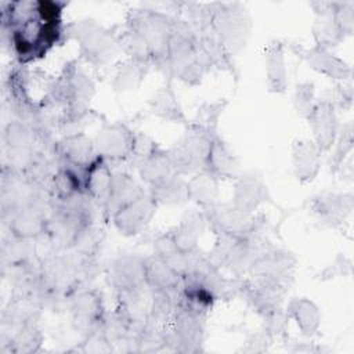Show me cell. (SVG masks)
<instances>
[{
    "mask_svg": "<svg viewBox=\"0 0 354 354\" xmlns=\"http://www.w3.org/2000/svg\"><path fill=\"white\" fill-rule=\"evenodd\" d=\"M64 1L22 0L1 6L3 43L14 51L19 65L39 59L65 37Z\"/></svg>",
    "mask_w": 354,
    "mask_h": 354,
    "instance_id": "6da1fadb",
    "label": "cell"
},
{
    "mask_svg": "<svg viewBox=\"0 0 354 354\" xmlns=\"http://www.w3.org/2000/svg\"><path fill=\"white\" fill-rule=\"evenodd\" d=\"M126 28L140 33L147 40L152 54V65L167 77L173 15L151 8H131L126 17Z\"/></svg>",
    "mask_w": 354,
    "mask_h": 354,
    "instance_id": "7a4b0ae2",
    "label": "cell"
},
{
    "mask_svg": "<svg viewBox=\"0 0 354 354\" xmlns=\"http://www.w3.org/2000/svg\"><path fill=\"white\" fill-rule=\"evenodd\" d=\"M65 37L77 41L80 57L94 66L112 62L122 51L118 35L93 18L68 24L65 26Z\"/></svg>",
    "mask_w": 354,
    "mask_h": 354,
    "instance_id": "3957f363",
    "label": "cell"
},
{
    "mask_svg": "<svg viewBox=\"0 0 354 354\" xmlns=\"http://www.w3.org/2000/svg\"><path fill=\"white\" fill-rule=\"evenodd\" d=\"M217 136H212L189 122L185 126L184 134L167 149L174 173L178 176H192L205 171L210 142Z\"/></svg>",
    "mask_w": 354,
    "mask_h": 354,
    "instance_id": "277c9868",
    "label": "cell"
},
{
    "mask_svg": "<svg viewBox=\"0 0 354 354\" xmlns=\"http://www.w3.org/2000/svg\"><path fill=\"white\" fill-rule=\"evenodd\" d=\"M212 29L227 50L236 55L248 44L252 32V19L242 3H217Z\"/></svg>",
    "mask_w": 354,
    "mask_h": 354,
    "instance_id": "5b68a950",
    "label": "cell"
},
{
    "mask_svg": "<svg viewBox=\"0 0 354 354\" xmlns=\"http://www.w3.org/2000/svg\"><path fill=\"white\" fill-rule=\"evenodd\" d=\"M206 317L177 306L171 319L165 325V346L171 351L198 353L205 339Z\"/></svg>",
    "mask_w": 354,
    "mask_h": 354,
    "instance_id": "8992f818",
    "label": "cell"
},
{
    "mask_svg": "<svg viewBox=\"0 0 354 354\" xmlns=\"http://www.w3.org/2000/svg\"><path fill=\"white\" fill-rule=\"evenodd\" d=\"M51 201V194L36 184L25 173H19L7 167L1 169V217L22 207Z\"/></svg>",
    "mask_w": 354,
    "mask_h": 354,
    "instance_id": "52a82bcc",
    "label": "cell"
},
{
    "mask_svg": "<svg viewBox=\"0 0 354 354\" xmlns=\"http://www.w3.org/2000/svg\"><path fill=\"white\" fill-rule=\"evenodd\" d=\"M207 256L217 268L227 270L234 277L248 274L252 263L257 259L248 236L238 238L231 235H216V242Z\"/></svg>",
    "mask_w": 354,
    "mask_h": 354,
    "instance_id": "ba28073f",
    "label": "cell"
},
{
    "mask_svg": "<svg viewBox=\"0 0 354 354\" xmlns=\"http://www.w3.org/2000/svg\"><path fill=\"white\" fill-rule=\"evenodd\" d=\"M207 227L214 235L246 238L254 231L256 214L236 209L232 203H213L202 209Z\"/></svg>",
    "mask_w": 354,
    "mask_h": 354,
    "instance_id": "9c48e42d",
    "label": "cell"
},
{
    "mask_svg": "<svg viewBox=\"0 0 354 354\" xmlns=\"http://www.w3.org/2000/svg\"><path fill=\"white\" fill-rule=\"evenodd\" d=\"M68 308L73 328L84 336L97 330L106 315L101 293L91 288H82L75 292L69 297Z\"/></svg>",
    "mask_w": 354,
    "mask_h": 354,
    "instance_id": "30bf717a",
    "label": "cell"
},
{
    "mask_svg": "<svg viewBox=\"0 0 354 354\" xmlns=\"http://www.w3.org/2000/svg\"><path fill=\"white\" fill-rule=\"evenodd\" d=\"M136 133L122 122L104 123L95 134L94 145L98 155L109 165L113 162H126L129 158Z\"/></svg>",
    "mask_w": 354,
    "mask_h": 354,
    "instance_id": "8fae6325",
    "label": "cell"
},
{
    "mask_svg": "<svg viewBox=\"0 0 354 354\" xmlns=\"http://www.w3.org/2000/svg\"><path fill=\"white\" fill-rule=\"evenodd\" d=\"M53 202V201H51ZM51 202H40L15 210L3 218L8 232L26 239L43 238L48 227Z\"/></svg>",
    "mask_w": 354,
    "mask_h": 354,
    "instance_id": "7c38bea8",
    "label": "cell"
},
{
    "mask_svg": "<svg viewBox=\"0 0 354 354\" xmlns=\"http://www.w3.org/2000/svg\"><path fill=\"white\" fill-rule=\"evenodd\" d=\"M354 207L351 192L336 194L324 191L308 201V210L324 227L339 228L350 217Z\"/></svg>",
    "mask_w": 354,
    "mask_h": 354,
    "instance_id": "4fadbf2b",
    "label": "cell"
},
{
    "mask_svg": "<svg viewBox=\"0 0 354 354\" xmlns=\"http://www.w3.org/2000/svg\"><path fill=\"white\" fill-rule=\"evenodd\" d=\"M158 206L159 205L156 201L149 195L148 191H145L136 201L115 213L111 220L120 235L136 236L144 232V230L152 221Z\"/></svg>",
    "mask_w": 354,
    "mask_h": 354,
    "instance_id": "5bb4252c",
    "label": "cell"
},
{
    "mask_svg": "<svg viewBox=\"0 0 354 354\" xmlns=\"http://www.w3.org/2000/svg\"><path fill=\"white\" fill-rule=\"evenodd\" d=\"M289 47L313 71L321 75H325L326 77L344 82V80H348L353 75L351 66L344 59L333 54L330 50H326L318 46L306 48L297 43H290Z\"/></svg>",
    "mask_w": 354,
    "mask_h": 354,
    "instance_id": "9a60e30c",
    "label": "cell"
},
{
    "mask_svg": "<svg viewBox=\"0 0 354 354\" xmlns=\"http://www.w3.org/2000/svg\"><path fill=\"white\" fill-rule=\"evenodd\" d=\"M152 295L153 290L147 285V282L116 292V311L137 332H140L148 321Z\"/></svg>",
    "mask_w": 354,
    "mask_h": 354,
    "instance_id": "2e32d148",
    "label": "cell"
},
{
    "mask_svg": "<svg viewBox=\"0 0 354 354\" xmlns=\"http://www.w3.org/2000/svg\"><path fill=\"white\" fill-rule=\"evenodd\" d=\"M306 119L313 131V141L319 148V151L322 153L330 151L340 126L333 104L326 98L315 101L310 115Z\"/></svg>",
    "mask_w": 354,
    "mask_h": 354,
    "instance_id": "e0dca14e",
    "label": "cell"
},
{
    "mask_svg": "<svg viewBox=\"0 0 354 354\" xmlns=\"http://www.w3.org/2000/svg\"><path fill=\"white\" fill-rule=\"evenodd\" d=\"M231 203L246 213H254L263 203L275 205L263 177L253 171L241 173L235 178Z\"/></svg>",
    "mask_w": 354,
    "mask_h": 354,
    "instance_id": "ac0fdd59",
    "label": "cell"
},
{
    "mask_svg": "<svg viewBox=\"0 0 354 354\" xmlns=\"http://www.w3.org/2000/svg\"><path fill=\"white\" fill-rule=\"evenodd\" d=\"M106 282L115 292L144 283V257L137 254L116 257L106 268Z\"/></svg>",
    "mask_w": 354,
    "mask_h": 354,
    "instance_id": "d6986e66",
    "label": "cell"
},
{
    "mask_svg": "<svg viewBox=\"0 0 354 354\" xmlns=\"http://www.w3.org/2000/svg\"><path fill=\"white\" fill-rule=\"evenodd\" d=\"M57 158L82 169H88L97 162L100 155L95 149L94 140L79 131L62 136L57 141Z\"/></svg>",
    "mask_w": 354,
    "mask_h": 354,
    "instance_id": "ffe728a7",
    "label": "cell"
},
{
    "mask_svg": "<svg viewBox=\"0 0 354 354\" xmlns=\"http://www.w3.org/2000/svg\"><path fill=\"white\" fill-rule=\"evenodd\" d=\"M196 48L198 54L210 71L216 68L218 71H224L231 73L235 79H238L239 73L236 71V65L234 62V55L227 50V47L221 43V40L216 36L213 29H209L205 33L196 35Z\"/></svg>",
    "mask_w": 354,
    "mask_h": 354,
    "instance_id": "44dd1931",
    "label": "cell"
},
{
    "mask_svg": "<svg viewBox=\"0 0 354 354\" xmlns=\"http://www.w3.org/2000/svg\"><path fill=\"white\" fill-rule=\"evenodd\" d=\"M310 6L315 12L313 24L315 46L326 50L339 46L346 39V36L333 19L332 1H311Z\"/></svg>",
    "mask_w": 354,
    "mask_h": 354,
    "instance_id": "7402d4cb",
    "label": "cell"
},
{
    "mask_svg": "<svg viewBox=\"0 0 354 354\" xmlns=\"http://www.w3.org/2000/svg\"><path fill=\"white\" fill-rule=\"evenodd\" d=\"M205 171L214 176L217 180H235L241 174V163L232 148L217 136L209 147L205 162Z\"/></svg>",
    "mask_w": 354,
    "mask_h": 354,
    "instance_id": "603a6c76",
    "label": "cell"
},
{
    "mask_svg": "<svg viewBox=\"0 0 354 354\" xmlns=\"http://www.w3.org/2000/svg\"><path fill=\"white\" fill-rule=\"evenodd\" d=\"M144 192L145 189L131 174L123 170L113 171L109 195L102 210L104 214L112 218L115 213H118L120 209L136 201Z\"/></svg>",
    "mask_w": 354,
    "mask_h": 354,
    "instance_id": "cb8c5ba5",
    "label": "cell"
},
{
    "mask_svg": "<svg viewBox=\"0 0 354 354\" xmlns=\"http://www.w3.org/2000/svg\"><path fill=\"white\" fill-rule=\"evenodd\" d=\"M322 152L313 140H295L292 144L293 173L300 184L315 180L321 169Z\"/></svg>",
    "mask_w": 354,
    "mask_h": 354,
    "instance_id": "d4e9b609",
    "label": "cell"
},
{
    "mask_svg": "<svg viewBox=\"0 0 354 354\" xmlns=\"http://www.w3.org/2000/svg\"><path fill=\"white\" fill-rule=\"evenodd\" d=\"M145 282L153 290L178 292L183 277L162 257L151 254L144 257Z\"/></svg>",
    "mask_w": 354,
    "mask_h": 354,
    "instance_id": "484cf974",
    "label": "cell"
},
{
    "mask_svg": "<svg viewBox=\"0 0 354 354\" xmlns=\"http://www.w3.org/2000/svg\"><path fill=\"white\" fill-rule=\"evenodd\" d=\"M296 263L290 252L274 246L252 263L248 274L250 277H283L293 274Z\"/></svg>",
    "mask_w": 354,
    "mask_h": 354,
    "instance_id": "4316f807",
    "label": "cell"
},
{
    "mask_svg": "<svg viewBox=\"0 0 354 354\" xmlns=\"http://www.w3.org/2000/svg\"><path fill=\"white\" fill-rule=\"evenodd\" d=\"M264 59L268 91L274 94L285 93L288 88L285 44L281 40H271L264 50Z\"/></svg>",
    "mask_w": 354,
    "mask_h": 354,
    "instance_id": "83f0119b",
    "label": "cell"
},
{
    "mask_svg": "<svg viewBox=\"0 0 354 354\" xmlns=\"http://www.w3.org/2000/svg\"><path fill=\"white\" fill-rule=\"evenodd\" d=\"M148 108L152 115L160 118L170 123H178L187 126L189 120L187 119L183 106L177 98V94L171 88L170 82L159 87L152 97L148 100Z\"/></svg>",
    "mask_w": 354,
    "mask_h": 354,
    "instance_id": "f1b7e54d",
    "label": "cell"
},
{
    "mask_svg": "<svg viewBox=\"0 0 354 354\" xmlns=\"http://www.w3.org/2000/svg\"><path fill=\"white\" fill-rule=\"evenodd\" d=\"M206 218L202 210H192L187 213L178 225L170 230L174 243L181 252H192L198 249L199 239L206 228Z\"/></svg>",
    "mask_w": 354,
    "mask_h": 354,
    "instance_id": "f546056e",
    "label": "cell"
},
{
    "mask_svg": "<svg viewBox=\"0 0 354 354\" xmlns=\"http://www.w3.org/2000/svg\"><path fill=\"white\" fill-rule=\"evenodd\" d=\"M289 319L295 321L301 335L313 337L321 326V311L318 306L307 297H293L285 308Z\"/></svg>",
    "mask_w": 354,
    "mask_h": 354,
    "instance_id": "4dcf8cb0",
    "label": "cell"
},
{
    "mask_svg": "<svg viewBox=\"0 0 354 354\" xmlns=\"http://www.w3.org/2000/svg\"><path fill=\"white\" fill-rule=\"evenodd\" d=\"M112 176H113V171L111 170L109 163L101 156L87 170L86 194L93 199V202L101 210H104V206L109 195Z\"/></svg>",
    "mask_w": 354,
    "mask_h": 354,
    "instance_id": "1f68e13d",
    "label": "cell"
},
{
    "mask_svg": "<svg viewBox=\"0 0 354 354\" xmlns=\"http://www.w3.org/2000/svg\"><path fill=\"white\" fill-rule=\"evenodd\" d=\"M36 241L37 239L19 238L8 232L0 249L1 268L36 260Z\"/></svg>",
    "mask_w": 354,
    "mask_h": 354,
    "instance_id": "d6a6232c",
    "label": "cell"
},
{
    "mask_svg": "<svg viewBox=\"0 0 354 354\" xmlns=\"http://www.w3.org/2000/svg\"><path fill=\"white\" fill-rule=\"evenodd\" d=\"M218 181L220 180L207 171L192 174L187 181L188 201L196 203L202 209L216 203L218 196Z\"/></svg>",
    "mask_w": 354,
    "mask_h": 354,
    "instance_id": "836d02e7",
    "label": "cell"
},
{
    "mask_svg": "<svg viewBox=\"0 0 354 354\" xmlns=\"http://www.w3.org/2000/svg\"><path fill=\"white\" fill-rule=\"evenodd\" d=\"M148 192L158 205H181L188 201L187 181L176 173L148 187Z\"/></svg>",
    "mask_w": 354,
    "mask_h": 354,
    "instance_id": "e575fe53",
    "label": "cell"
},
{
    "mask_svg": "<svg viewBox=\"0 0 354 354\" xmlns=\"http://www.w3.org/2000/svg\"><path fill=\"white\" fill-rule=\"evenodd\" d=\"M136 170L138 171L141 181H144L148 187L174 174L167 149L165 151L160 147L151 156H148Z\"/></svg>",
    "mask_w": 354,
    "mask_h": 354,
    "instance_id": "d590c367",
    "label": "cell"
},
{
    "mask_svg": "<svg viewBox=\"0 0 354 354\" xmlns=\"http://www.w3.org/2000/svg\"><path fill=\"white\" fill-rule=\"evenodd\" d=\"M148 65L137 62L134 59H126L123 61L113 76L112 87L116 93H126L131 90H137L141 84V82L145 77V73L148 71Z\"/></svg>",
    "mask_w": 354,
    "mask_h": 354,
    "instance_id": "8d00e7d4",
    "label": "cell"
},
{
    "mask_svg": "<svg viewBox=\"0 0 354 354\" xmlns=\"http://www.w3.org/2000/svg\"><path fill=\"white\" fill-rule=\"evenodd\" d=\"M3 148L37 149L36 130L18 119L8 122L3 130Z\"/></svg>",
    "mask_w": 354,
    "mask_h": 354,
    "instance_id": "74e56055",
    "label": "cell"
},
{
    "mask_svg": "<svg viewBox=\"0 0 354 354\" xmlns=\"http://www.w3.org/2000/svg\"><path fill=\"white\" fill-rule=\"evenodd\" d=\"M120 50L129 55L130 59L145 64L148 66L152 65V54L147 40L137 32L131 29H124L118 35Z\"/></svg>",
    "mask_w": 354,
    "mask_h": 354,
    "instance_id": "f35d334b",
    "label": "cell"
},
{
    "mask_svg": "<svg viewBox=\"0 0 354 354\" xmlns=\"http://www.w3.org/2000/svg\"><path fill=\"white\" fill-rule=\"evenodd\" d=\"M227 105H228L227 100L203 102L198 108L195 118L189 122L192 124H195L196 127L205 130L206 133H209L212 136H217L218 134V120H220V116L223 115L224 109L227 108Z\"/></svg>",
    "mask_w": 354,
    "mask_h": 354,
    "instance_id": "ab89813d",
    "label": "cell"
},
{
    "mask_svg": "<svg viewBox=\"0 0 354 354\" xmlns=\"http://www.w3.org/2000/svg\"><path fill=\"white\" fill-rule=\"evenodd\" d=\"M333 145H335V152L332 153V156L329 159V171L332 174L337 173L342 169L347 155L353 149V145H354L353 122H347V123H343L339 126L337 137H336Z\"/></svg>",
    "mask_w": 354,
    "mask_h": 354,
    "instance_id": "60d3db41",
    "label": "cell"
},
{
    "mask_svg": "<svg viewBox=\"0 0 354 354\" xmlns=\"http://www.w3.org/2000/svg\"><path fill=\"white\" fill-rule=\"evenodd\" d=\"M158 148H159V145L149 136H147L144 133H136L133 148H131V152H130L129 158L126 159V163L130 167L137 169Z\"/></svg>",
    "mask_w": 354,
    "mask_h": 354,
    "instance_id": "b9f144b4",
    "label": "cell"
},
{
    "mask_svg": "<svg viewBox=\"0 0 354 354\" xmlns=\"http://www.w3.org/2000/svg\"><path fill=\"white\" fill-rule=\"evenodd\" d=\"M315 104V86L311 82L299 83L293 94V108L300 118H307Z\"/></svg>",
    "mask_w": 354,
    "mask_h": 354,
    "instance_id": "7bdbcfd3",
    "label": "cell"
},
{
    "mask_svg": "<svg viewBox=\"0 0 354 354\" xmlns=\"http://www.w3.org/2000/svg\"><path fill=\"white\" fill-rule=\"evenodd\" d=\"M333 19L343 32V35L351 36L354 32V3L353 1H332Z\"/></svg>",
    "mask_w": 354,
    "mask_h": 354,
    "instance_id": "ee69618b",
    "label": "cell"
},
{
    "mask_svg": "<svg viewBox=\"0 0 354 354\" xmlns=\"http://www.w3.org/2000/svg\"><path fill=\"white\" fill-rule=\"evenodd\" d=\"M261 318L264 321V328L263 329L270 336L277 337V336H285L286 335L288 328H289V317H288L286 311L282 307L266 314Z\"/></svg>",
    "mask_w": 354,
    "mask_h": 354,
    "instance_id": "f6af8a7d",
    "label": "cell"
},
{
    "mask_svg": "<svg viewBox=\"0 0 354 354\" xmlns=\"http://www.w3.org/2000/svg\"><path fill=\"white\" fill-rule=\"evenodd\" d=\"M272 339H274L272 336H270L264 329H261V330L253 333V335L248 339V342H246V344H245V347H243V351H246V353L267 351L268 347H270L271 343H272Z\"/></svg>",
    "mask_w": 354,
    "mask_h": 354,
    "instance_id": "bcb514c9",
    "label": "cell"
},
{
    "mask_svg": "<svg viewBox=\"0 0 354 354\" xmlns=\"http://www.w3.org/2000/svg\"><path fill=\"white\" fill-rule=\"evenodd\" d=\"M351 274V260L344 257V256H339L333 264L328 266L324 271H322V277L321 279L325 281V279H332V278H336L339 275H350Z\"/></svg>",
    "mask_w": 354,
    "mask_h": 354,
    "instance_id": "7dc6e473",
    "label": "cell"
},
{
    "mask_svg": "<svg viewBox=\"0 0 354 354\" xmlns=\"http://www.w3.org/2000/svg\"><path fill=\"white\" fill-rule=\"evenodd\" d=\"M333 104L335 108H342V109H348L353 102V88L351 86H344V84H336V90L332 98H326Z\"/></svg>",
    "mask_w": 354,
    "mask_h": 354,
    "instance_id": "c3c4849f",
    "label": "cell"
}]
</instances>
